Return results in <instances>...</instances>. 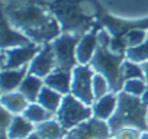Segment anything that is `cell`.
I'll list each match as a JSON object with an SVG mask.
<instances>
[{
  "mask_svg": "<svg viewBox=\"0 0 148 139\" xmlns=\"http://www.w3.org/2000/svg\"><path fill=\"white\" fill-rule=\"evenodd\" d=\"M5 18L38 45L51 44L62 33L55 16L42 5L12 3L5 9Z\"/></svg>",
  "mask_w": 148,
  "mask_h": 139,
  "instance_id": "1",
  "label": "cell"
},
{
  "mask_svg": "<svg viewBox=\"0 0 148 139\" xmlns=\"http://www.w3.org/2000/svg\"><path fill=\"white\" fill-rule=\"evenodd\" d=\"M47 7L58 20L62 32L82 36L96 28L93 7L87 0H54Z\"/></svg>",
  "mask_w": 148,
  "mask_h": 139,
  "instance_id": "2",
  "label": "cell"
},
{
  "mask_svg": "<svg viewBox=\"0 0 148 139\" xmlns=\"http://www.w3.org/2000/svg\"><path fill=\"white\" fill-rule=\"evenodd\" d=\"M147 112L148 107L142 103L141 97H135L125 91H119L116 112L108 122L112 133H116L122 127H136L142 132L148 130Z\"/></svg>",
  "mask_w": 148,
  "mask_h": 139,
  "instance_id": "3",
  "label": "cell"
},
{
  "mask_svg": "<svg viewBox=\"0 0 148 139\" xmlns=\"http://www.w3.org/2000/svg\"><path fill=\"white\" fill-rule=\"evenodd\" d=\"M123 61H125L123 54H116V52L110 51L109 46H99L93 61L90 62L95 73H100L109 80L113 93L122 91V87L125 83V80L122 77Z\"/></svg>",
  "mask_w": 148,
  "mask_h": 139,
  "instance_id": "4",
  "label": "cell"
},
{
  "mask_svg": "<svg viewBox=\"0 0 148 139\" xmlns=\"http://www.w3.org/2000/svg\"><path fill=\"white\" fill-rule=\"evenodd\" d=\"M57 120L62 125V127L68 132L70 129L79 126L80 123L86 122L87 119L93 117L92 106L80 102L73 94H67L62 99V103L55 114Z\"/></svg>",
  "mask_w": 148,
  "mask_h": 139,
  "instance_id": "5",
  "label": "cell"
},
{
  "mask_svg": "<svg viewBox=\"0 0 148 139\" xmlns=\"http://www.w3.org/2000/svg\"><path fill=\"white\" fill-rule=\"evenodd\" d=\"M79 39H80V35L62 32L58 38H55L51 42V46H52V51L57 59V68L73 71L79 65L77 57H76Z\"/></svg>",
  "mask_w": 148,
  "mask_h": 139,
  "instance_id": "6",
  "label": "cell"
},
{
  "mask_svg": "<svg viewBox=\"0 0 148 139\" xmlns=\"http://www.w3.org/2000/svg\"><path fill=\"white\" fill-rule=\"evenodd\" d=\"M95 70L92 65H77L73 70V78H71V90L70 94L77 97L80 102L86 103L87 106H93L95 103V96H93V81Z\"/></svg>",
  "mask_w": 148,
  "mask_h": 139,
  "instance_id": "7",
  "label": "cell"
},
{
  "mask_svg": "<svg viewBox=\"0 0 148 139\" xmlns=\"http://www.w3.org/2000/svg\"><path fill=\"white\" fill-rule=\"evenodd\" d=\"M113 136L109 123L96 117H90L79 126L67 132L68 139H110Z\"/></svg>",
  "mask_w": 148,
  "mask_h": 139,
  "instance_id": "8",
  "label": "cell"
},
{
  "mask_svg": "<svg viewBox=\"0 0 148 139\" xmlns=\"http://www.w3.org/2000/svg\"><path fill=\"white\" fill-rule=\"evenodd\" d=\"M42 45L31 42L23 46H16L10 49H2V70L8 68H22L29 67Z\"/></svg>",
  "mask_w": 148,
  "mask_h": 139,
  "instance_id": "9",
  "label": "cell"
},
{
  "mask_svg": "<svg viewBox=\"0 0 148 139\" xmlns=\"http://www.w3.org/2000/svg\"><path fill=\"white\" fill-rule=\"evenodd\" d=\"M55 68H57V59L52 46L51 44H45L41 46V49L29 64V74H34L41 78H47Z\"/></svg>",
  "mask_w": 148,
  "mask_h": 139,
  "instance_id": "10",
  "label": "cell"
},
{
  "mask_svg": "<svg viewBox=\"0 0 148 139\" xmlns=\"http://www.w3.org/2000/svg\"><path fill=\"white\" fill-rule=\"evenodd\" d=\"M102 25L112 33L113 38L122 39L125 33H128L132 29H147L148 31V18L138 19V20H126V19H118V18H113L105 13L102 18Z\"/></svg>",
  "mask_w": 148,
  "mask_h": 139,
  "instance_id": "11",
  "label": "cell"
},
{
  "mask_svg": "<svg viewBox=\"0 0 148 139\" xmlns=\"http://www.w3.org/2000/svg\"><path fill=\"white\" fill-rule=\"evenodd\" d=\"M97 29H99V26L90 29L89 32L82 35L80 39H79L77 49H76V57H77V62L80 65H90V62L93 61V58L96 55V51L99 48Z\"/></svg>",
  "mask_w": 148,
  "mask_h": 139,
  "instance_id": "12",
  "label": "cell"
},
{
  "mask_svg": "<svg viewBox=\"0 0 148 139\" xmlns=\"http://www.w3.org/2000/svg\"><path fill=\"white\" fill-rule=\"evenodd\" d=\"M32 41L21 32L18 28H15L6 18L2 22V49H10L16 46H23L31 44Z\"/></svg>",
  "mask_w": 148,
  "mask_h": 139,
  "instance_id": "13",
  "label": "cell"
},
{
  "mask_svg": "<svg viewBox=\"0 0 148 139\" xmlns=\"http://www.w3.org/2000/svg\"><path fill=\"white\" fill-rule=\"evenodd\" d=\"M29 73V67H22V68H8L2 70L0 74V89L3 93H10L19 90L22 81Z\"/></svg>",
  "mask_w": 148,
  "mask_h": 139,
  "instance_id": "14",
  "label": "cell"
},
{
  "mask_svg": "<svg viewBox=\"0 0 148 139\" xmlns=\"http://www.w3.org/2000/svg\"><path fill=\"white\" fill-rule=\"evenodd\" d=\"M118 107V93L110 91L109 94L95 100L92 110H93V117L109 122L112 119V116L115 114Z\"/></svg>",
  "mask_w": 148,
  "mask_h": 139,
  "instance_id": "15",
  "label": "cell"
},
{
  "mask_svg": "<svg viewBox=\"0 0 148 139\" xmlns=\"http://www.w3.org/2000/svg\"><path fill=\"white\" fill-rule=\"evenodd\" d=\"M71 78H73V71L55 68L47 78H44V81H45V86L57 90L62 96H67L70 94V90H71Z\"/></svg>",
  "mask_w": 148,
  "mask_h": 139,
  "instance_id": "16",
  "label": "cell"
},
{
  "mask_svg": "<svg viewBox=\"0 0 148 139\" xmlns=\"http://www.w3.org/2000/svg\"><path fill=\"white\" fill-rule=\"evenodd\" d=\"M34 132H35V125L29 122L23 114H16L13 116L5 135L8 139H25Z\"/></svg>",
  "mask_w": 148,
  "mask_h": 139,
  "instance_id": "17",
  "label": "cell"
},
{
  "mask_svg": "<svg viewBox=\"0 0 148 139\" xmlns=\"http://www.w3.org/2000/svg\"><path fill=\"white\" fill-rule=\"evenodd\" d=\"M0 104L13 116H16V114H23V112L29 106V102L19 90H16L10 93H3L0 97Z\"/></svg>",
  "mask_w": 148,
  "mask_h": 139,
  "instance_id": "18",
  "label": "cell"
},
{
  "mask_svg": "<svg viewBox=\"0 0 148 139\" xmlns=\"http://www.w3.org/2000/svg\"><path fill=\"white\" fill-rule=\"evenodd\" d=\"M35 132L41 136V139H64L67 136V130L57 120V117L36 125Z\"/></svg>",
  "mask_w": 148,
  "mask_h": 139,
  "instance_id": "19",
  "label": "cell"
},
{
  "mask_svg": "<svg viewBox=\"0 0 148 139\" xmlns=\"http://www.w3.org/2000/svg\"><path fill=\"white\" fill-rule=\"evenodd\" d=\"M44 86H45L44 78L28 73V76L25 77V80L22 81V84L19 87V91L28 99L29 103H34L38 100V96H39L41 90L44 89Z\"/></svg>",
  "mask_w": 148,
  "mask_h": 139,
  "instance_id": "20",
  "label": "cell"
},
{
  "mask_svg": "<svg viewBox=\"0 0 148 139\" xmlns=\"http://www.w3.org/2000/svg\"><path fill=\"white\" fill-rule=\"evenodd\" d=\"M62 99H64V96L61 93H58L57 90H54L48 86H44V89L41 90L36 102L42 107H45L48 112H51L52 114H57V112H58V109L62 103Z\"/></svg>",
  "mask_w": 148,
  "mask_h": 139,
  "instance_id": "21",
  "label": "cell"
},
{
  "mask_svg": "<svg viewBox=\"0 0 148 139\" xmlns=\"http://www.w3.org/2000/svg\"><path fill=\"white\" fill-rule=\"evenodd\" d=\"M23 116H25L29 122H32L35 126L55 117V114H52L51 112H48V110H47L45 107H42L38 102L29 103V106H28L26 110L23 112Z\"/></svg>",
  "mask_w": 148,
  "mask_h": 139,
  "instance_id": "22",
  "label": "cell"
},
{
  "mask_svg": "<svg viewBox=\"0 0 148 139\" xmlns=\"http://www.w3.org/2000/svg\"><path fill=\"white\" fill-rule=\"evenodd\" d=\"M92 87H93V96H95L96 100L103 97V96H106V94H109L112 91L109 80L100 73H95L93 81H92Z\"/></svg>",
  "mask_w": 148,
  "mask_h": 139,
  "instance_id": "23",
  "label": "cell"
},
{
  "mask_svg": "<svg viewBox=\"0 0 148 139\" xmlns=\"http://www.w3.org/2000/svg\"><path fill=\"white\" fill-rule=\"evenodd\" d=\"M125 58L126 59H131L134 62H138V64H144L148 61V39L138 45V46H134V48H128L126 52H125Z\"/></svg>",
  "mask_w": 148,
  "mask_h": 139,
  "instance_id": "24",
  "label": "cell"
},
{
  "mask_svg": "<svg viewBox=\"0 0 148 139\" xmlns=\"http://www.w3.org/2000/svg\"><path fill=\"white\" fill-rule=\"evenodd\" d=\"M122 77H123V80L144 78L142 65L138 64V62H134V61L125 58V61H123V64H122Z\"/></svg>",
  "mask_w": 148,
  "mask_h": 139,
  "instance_id": "25",
  "label": "cell"
},
{
  "mask_svg": "<svg viewBox=\"0 0 148 139\" xmlns=\"http://www.w3.org/2000/svg\"><path fill=\"white\" fill-rule=\"evenodd\" d=\"M122 39L125 42L126 49L134 48V46H138V45L144 44L148 39V31L147 29H132L128 33H125V36Z\"/></svg>",
  "mask_w": 148,
  "mask_h": 139,
  "instance_id": "26",
  "label": "cell"
},
{
  "mask_svg": "<svg viewBox=\"0 0 148 139\" xmlns=\"http://www.w3.org/2000/svg\"><path fill=\"white\" fill-rule=\"evenodd\" d=\"M148 84L144 78H131V80H125L122 91L135 96V97H141L144 94V91L147 90Z\"/></svg>",
  "mask_w": 148,
  "mask_h": 139,
  "instance_id": "27",
  "label": "cell"
},
{
  "mask_svg": "<svg viewBox=\"0 0 148 139\" xmlns=\"http://www.w3.org/2000/svg\"><path fill=\"white\" fill-rule=\"evenodd\" d=\"M141 133H142V130H139L136 127H122L121 130L113 133V138L115 139H139Z\"/></svg>",
  "mask_w": 148,
  "mask_h": 139,
  "instance_id": "28",
  "label": "cell"
},
{
  "mask_svg": "<svg viewBox=\"0 0 148 139\" xmlns=\"http://www.w3.org/2000/svg\"><path fill=\"white\" fill-rule=\"evenodd\" d=\"M12 119H13V114H12L10 112H8L6 109L2 107V132H3V133L8 130V127H9Z\"/></svg>",
  "mask_w": 148,
  "mask_h": 139,
  "instance_id": "29",
  "label": "cell"
},
{
  "mask_svg": "<svg viewBox=\"0 0 148 139\" xmlns=\"http://www.w3.org/2000/svg\"><path fill=\"white\" fill-rule=\"evenodd\" d=\"M141 65H142V70H144V80H145L147 84H148V61L144 62V64H141Z\"/></svg>",
  "mask_w": 148,
  "mask_h": 139,
  "instance_id": "30",
  "label": "cell"
},
{
  "mask_svg": "<svg viewBox=\"0 0 148 139\" xmlns=\"http://www.w3.org/2000/svg\"><path fill=\"white\" fill-rule=\"evenodd\" d=\"M141 100H142V103L148 107V87H147V90L144 91V94L141 96Z\"/></svg>",
  "mask_w": 148,
  "mask_h": 139,
  "instance_id": "31",
  "label": "cell"
},
{
  "mask_svg": "<svg viewBox=\"0 0 148 139\" xmlns=\"http://www.w3.org/2000/svg\"><path fill=\"white\" fill-rule=\"evenodd\" d=\"M25 139H41V136L36 133V132H34V133H31L28 138H25Z\"/></svg>",
  "mask_w": 148,
  "mask_h": 139,
  "instance_id": "32",
  "label": "cell"
},
{
  "mask_svg": "<svg viewBox=\"0 0 148 139\" xmlns=\"http://www.w3.org/2000/svg\"><path fill=\"white\" fill-rule=\"evenodd\" d=\"M139 139H148V130L142 132V133H141V138H139Z\"/></svg>",
  "mask_w": 148,
  "mask_h": 139,
  "instance_id": "33",
  "label": "cell"
},
{
  "mask_svg": "<svg viewBox=\"0 0 148 139\" xmlns=\"http://www.w3.org/2000/svg\"><path fill=\"white\" fill-rule=\"evenodd\" d=\"M147 123H148V112H147Z\"/></svg>",
  "mask_w": 148,
  "mask_h": 139,
  "instance_id": "34",
  "label": "cell"
},
{
  "mask_svg": "<svg viewBox=\"0 0 148 139\" xmlns=\"http://www.w3.org/2000/svg\"><path fill=\"white\" fill-rule=\"evenodd\" d=\"M110 139H115V138H113V136H112V138H110Z\"/></svg>",
  "mask_w": 148,
  "mask_h": 139,
  "instance_id": "35",
  "label": "cell"
},
{
  "mask_svg": "<svg viewBox=\"0 0 148 139\" xmlns=\"http://www.w3.org/2000/svg\"><path fill=\"white\" fill-rule=\"evenodd\" d=\"M64 139H68V138H64Z\"/></svg>",
  "mask_w": 148,
  "mask_h": 139,
  "instance_id": "36",
  "label": "cell"
}]
</instances>
